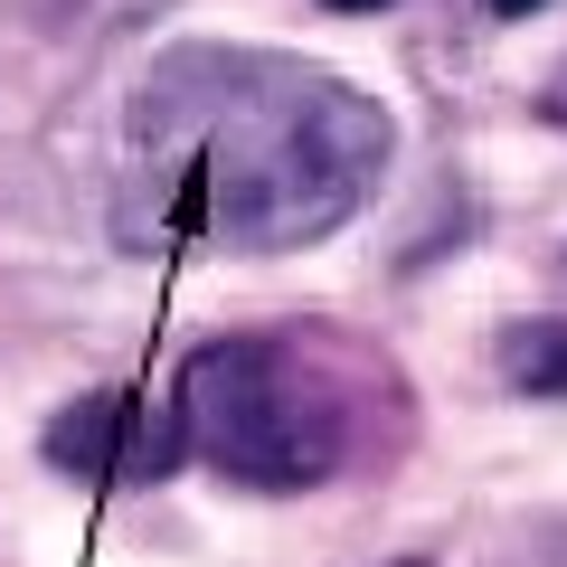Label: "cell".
<instances>
[{"instance_id":"2","label":"cell","mask_w":567,"mask_h":567,"mask_svg":"<svg viewBox=\"0 0 567 567\" xmlns=\"http://www.w3.org/2000/svg\"><path fill=\"white\" fill-rule=\"evenodd\" d=\"M171 406L189 454L246 492H322L360 445V379L293 331H237L189 350Z\"/></svg>"},{"instance_id":"3","label":"cell","mask_w":567,"mask_h":567,"mask_svg":"<svg viewBox=\"0 0 567 567\" xmlns=\"http://www.w3.org/2000/svg\"><path fill=\"white\" fill-rule=\"evenodd\" d=\"M39 454L76 483H162V473H181L189 435H181V406H152L142 388H85L48 416Z\"/></svg>"},{"instance_id":"1","label":"cell","mask_w":567,"mask_h":567,"mask_svg":"<svg viewBox=\"0 0 567 567\" xmlns=\"http://www.w3.org/2000/svg\"><path fill=\"white\" fill-rule=\"evenodd\" d=\"M388 104L284 48H171L123 104L114 227L133 256H293L360 218Z\"/></svg>"},{"instance_id":"8","label":"cell","mask_w":567,"mask_h":567,"mask_svg":"<svg viewBox=\"0 0 567 567\" xmlns=\"http://www.w3.org/2000/svg\"><path fill=\"white\" fill-rule=\"evenodd\" d=\"M406 567H416V558H406Z\"/></svg>"},{"instance_id":"5","label":"cell","mask_w":567,"mask_h":567,"mask_svg":"<svg viewBox=\"0 0 567 567\" xmlns=\"http://www.w3.org/2000/svg\"><path fill=\"white\" fill-rule=\"evenodd\" d=\"M539 114H548V123H567V66H558V76H548V95H539Z\"/></svg>"},{"instance_id":"6","label":"cell","mask_w":567,"mask_h":567,"mask_svg":"<svg viewBox=\"0 0 567 567\" xmlns=\"http://www.w3.org/2000/svg\"><path fill=\"white\" fill-rule=\"evenodd\" d=\"M483 10H502V20H529V10H548V0H483Z\"/></svg>"},{"instance_id":"4","label":"cell","mask_w":567,"mask_h":567,"mask_svg":"<svg viewBox=\"0 0 567 567\" xmlns=\"http://www.w3.org/2000/svg\"><path fill=\"white\" fill-rule=\"evenodd\" d=\"M502 379L520 388V398H567V322L558 312L502 331Z\"/></svg>"},{"instance_id":"7","label":"cell","mask_w":567,"mask_h":567,"mask_svg":"<svg viewBox=\"0 0 567 567\" xmlns=\"http://www.w3.org/2000/svg\"><path fill=\"white\" fill-rule=\"evenodd\" d=\"M331 10H388V0H331Z\"/></svg>"}]
</instances>
